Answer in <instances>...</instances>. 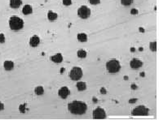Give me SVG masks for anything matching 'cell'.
<instances>
[{"instance_id":"6da1fadb","label":"cell","mask_w":159,"mask_h":120,"mask_svg":"<svg viewBox=\"0 0 159 120\" xmlns=\"http://www.w3.org/2000/svg\"><path fill=\"white\" fill-rule=\"evenodd\" d=\"M68 107L70 113L76 115L84 114L87 110V106L86 103L83 102H78V101H74L73 102H70Z\"/></svg>"},{"instance_id":"7a4b0ae2","label":"cell","mask_w":159,"mask_h":120,"mask_svg":"<svg viewBox=\"0 0 159 120\" xmlns=\"http://www.w3.org/2000/svg\"><path fill=\"white\" fill-rule=\"evenodd\" d=\"M10 29L14 31H18L21 29L24 26V21L18 16H12L10 18L9 20Z\"/></svg>"},{"instance_id":"3957f363","label":"cell","mask_w":159,"mask_h":120,"mask_svg":"<svg viewBox=\"0 0 159 120\" xmlns=\"http://www.w3.org/2000/svg\"><path fill=\"white\" fill-rule=\"evenodd\" d=\"M106 68L109 73H117L121 69V65L117 60H110L106 63Z\"/></svg>"},{"instance_id":"277c9868","label":"cell","mask_w":159,"mask_h":120,"mask_svg":"<svg viewBox=\"0 0 159 120\" xmlns=\"http://www.w3.org/2000/svg\"><path fill=\"white\" fill-rule=\"evenodd\" d=\"M69 76L73 80H79L83 76V72L79 67H74L69 73Z\"/></svg>"},{"instance_id":"5b68a950","label":"cell","mask_w":159,"mask_h":120,"mask_svg":"<svg viewBox=\"0 0 159 120\" xmlns=\"http://www.w3.org/2000/svg\"><path fill=\"white\" fill-rule=\"evenodd\" d=\"M149 114V109H147L145 106H138L134 109L132 111V115L134 116H139V115H142V116H146Z\"/></svg>"},{"instance_id":"8992f818","label":"cell","mask_w":159,"mask_h":120,"mask_svg":"<svg viewBox=\"0 0 159 120\" xmlns=\"http://www.w3.org/2000/svg\"><path fill=\"white\" fill-rule=\"evenodd\" d=\"M78 15L82 19H87L91 15V10L86 6H83L78 10Z\"/></svg>"},{"instance_id":"52a82bcc","label":"cell","mask_w":159,"mask_h":120,"mask_svg":"<svg viewBox=\"0 0 159 120\" xmlns=\"http://www.w3.org/2000/svg\"><path fill=\"white\" fill-rule=\"evenodd\" d=\"M93 118L95 119H104L106 118L105 111L102 108H97L93 111Z\"/></svg>"},{"instance_id":"ba28073f","label":"cell","mask_w":159,"mask_h":120,"mask_svg":"<svg viewBox=\"0 0 159 120\" xmlns=\"http://www.w3.org/2000/svg\"><path fill=\"white\" fill-rule=\"evenodd\" d=\"M70 92H69V89H68L67 87H62L61 89L59 90V96L61 97L62 99H65V98H67V97L69 95Z\"/></svg>"},{"instance_id":"9c48e42d","label":"cell","mask_w":159,"mask_h":120,"mask_svg":"<svg viewBox=\"0 0 159 120\" xmlns=\"http://www.w3.org/2000/svg\"><path fill=\"white\" fill-rule=\"evenodd\" d=\"M142 65H143V63L140 61V60L135 59L131 60V63H130L131 67L133 68V69H138V68L142 67Z\"/></svg>"},{"instance_id":"30bf717a","label":"cell","mask_w":159,"mask_h":120,"mask_svg":"<svg viewBox=\"0 0 159 120\" xmlns=\"http://www.w3.org/2000/svg\"><path fill=\"white\" fill-rule=\"evenodd\" d=\"M39 42H40V39L38 36H34V37H32L30 38V41H29V44L33 47H36L39 44Z\"/></svg>"},{"instance_id":"8fae6325","label":"cell","mask_w":159,"mask_h":120,"mask_svg":"<svg viewBox=\"0 0 159 120\" xmlns=\"http://www.w3.org/2000/svg\"><path fill=\"white\" fill-rule=\"evenodd\" d=\"M51 60L54 63H60L63 61V57H62L61 54H56L54 56H52L51 58Z\"/></svg>"},{"instance_id":"7c38bea8","label":"cell","mask_w":159,"mask_h":120,"mask_svg":"<svg viewBox=\"0 0 159 120\" xmlns=\"http://www.w3.org/2000/svg\"><path fill=\"white\" fill-rule=\"evenodd\" d=\"M4 69L6 71H11L13 69L14 67V63L12 61H5L4 62Z\"/></svg>"},{"instance_id":"4fadbf2b","label":"cell","mask_w":159,"mask_h":120,"mask_svg":"<svg viewBox=\"0 0 159 120\" xmlns=\"http://www.w3.org/2000/svg\"><path fill=\"white\" fill-rule=\"evenodd\" d=\"M22 3L21 0H11L10 1V6L12 8H18Z\"/></svg>"},{"instance_id":"5bb4252c","label":"cell","mask_w":159,"mask_h":120,"mask_svg":"<svg viewBox=\"0 0 159 120\" xmlns=\"http://www.w3.org/2000/svg\"><path fill=\"white\" fill-rule=\"evenodd\" d=\"M32 7L30 5H25L22 9V12L24 15H29L32 13Z\"/></svg>"},{"instance_id":"9a60e30c","label":"cell","mask_w":159,"mask_h":120,"mask_svg":"<svg viewBox=\"0 0 159 120\" xmlns=\"http://www.w3.org/2000/svg\"><path fill=\"white\" fill-rule=\"evenodd\" d=\"M48 18L50 21H54V20H56L57 14L55 13V12H51V11H50V12H48Z\"/></svg>"},{"instance_id":"2e32d148","label":"cell","mask_w":159,"mask_h":120,"mask_svg":"<svg viewBox=\"0 0 159 120\" xmlns=\"http://www.w3.org/2000/svg\"><path fill=\"white\" fill-rule=\"evenodd\" d=\"M77 89H78L79 91H83L87 89V84L84 82H78L77 84Z\"/></svg>"},{"instance_id":"e0dca14e","label":"cell","mask_w":159,"mask_h":120,"mask_svg":"<svg viewBox=\"0 0 159 120\" xmlns=\"http://www.w3.org/2000/svg\"><path fill=\"white\" fill-rule=\"evenodd\" d=\"M78 40L79 42H84L87 41V36L85 33H79L78 35Z\"/></svg>"},{"instance_id":"ac0fdd59","label":"cell","mask_w":159,"mask_h":120,"mask_svg":"<svg viewBox=\"0 0 159 120\" xmlns=\"http://www.w3.org/2000/svg\"><path fill=\"white\" fill-rule=\"evenodd\" d=\"M34 92H35V93L37 94V95H42L43 93H44V89H43V88L42 87L38 86L35 89Z\"/></svg>"},{"instance_id":"d6986e66","label":"cell","mask_w":159,"mask_h":120,"mask_svg":"<svg viewBox=\"0 0 159 120\" xmlns=\"http://www.w3.org/2000/svg\"><path fill=\"white\" fill-rule=\"evenodd\" d=\"M78 56L79 58H82V59L86 58V56H87V52H86L85 50H79L78 51Z\"/></svg>"},{"instance_id":"ffe728a7","label":"cell","mask_w":159,"mask_h":120,"mask_svg":"<svg viewBox=\"0 0 159 120\" xmlns=\"http://www.w3.org/2000/svg\"><path fill=\"white\" fill-rule=\"evenodd\" d=\"M121 3L124 6H129L133 3V0H121Z\"/></svg>"},{"instance_id":"44dd1931","label":"cell","mask_w":159,"mask_h":120,"mask_svg":"<svg viewBox=\"0 0 159 120\" xmlns=\"http://www.w3.org/2000/svg\"><path fill=\"white\" fill-rule=\"evenodd\" d=\"M150 50L152 51H153V52H155L156 50H157V43L155 42H151L150 43Z\"/></svg>"},{"instance_id":"7402d4cb","label":"cell","mask_w":159,"mask_h":120,"mask_svg":"<svg viewBox=\"0 0 159 120\" xmlns=\"http://www.w3.org/2000/svg\"><path fill=\"white\" fill-rule=\"evenodd\" d=\"M72 3V1L71 0H63V4L65 6H69V5H71Z\"/></svg>"},{"instance_id":"603a6c76","label":"cell","mask_w":159,"mask_h":120,"mask_svg":"<svg viewBox=\"0 0 159 120\" xmlns=\"http://www.w3.org/2000/svg\"><path fill=\"white\" fill-rule=\"evenodd\" d=\"M19 109H20V111H21V112L25 113V104H23V105H21V106H20Z\"/></svg>"},{"instance_id":"cb8c5ba5","label":"cell","mask_w":159,"mask_h":120,"mask_svg":"<svg viewBox=\"0 0 159 120\" xmlns=\"http://www.w3.org/2000/svg\"><path fill=\"white\" fill-rule=\"evenodd\" d=\"M5 42V37L3 33H0V43H4Z\"/></svg>"},{"instance_id":"d4e9b609","label":"cell","mask_w":159,"mask_h":120,"mask_svg":"<svg viewBox=\"0 0 159 120\" xmlns=\"http://www.w3.org/2000/svg\"><path fill=\"white\" fill-rule=\"evenodd\" d=\"M90 3L91 4H93V5H96L100 3V0H89Z\"/></svg>"},{"instance_id":"484cf974","label":"cell","mask_w":159,"mask_h":120,"mask_svg":"<svg viewBox=\"0 0 159 120\" xmlns=\"http://www.w3.org/2000/svg\"><path fill=\"white\" fill-rule=\"evenodd\" d=\"M131 14H134V15H135V14H137V13H138V11H137L136 9H132L131 11Z\"/></svg>"},{"instance_id":"4316f807","label":"cell","mask_w":159,"mask_h":120,"mask_svg":"<svg viewBox=\"0 0 159 120\" xmlns=\"http://www.w3.org/2000/svg\"><path fill=\"white\" fill-rule=\"evenodd\" d=\"M4 109V105L0 102V110H3Z\"/></svg>"}]
</instances>
